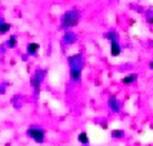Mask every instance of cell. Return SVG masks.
Wrapping results in <instances>:
<instances>
[{
	"label": "cell",
	"instance_id": "6da1fadb",
	"mask_svg": "<svg viewBox=\"0 0 153 146\" xmlns=\"http://www.w3.org/2000/svg\"><path fill=\"white\" fill-rule=\"evenodd\" d=\"M67 65H69V77L70 82L74 85H79L82 82V73L85 69V57L82 53H74L67 56Z\"/></svg>",
	"mask_w": 153,
	"mask_h": 146
},
{
	"label": "cell",
	"instance_id": "5bb4252c",
	"mask_svg": "<svg viewBox=\"0 0 153 146\" xmlns=\"http://www.w3.org/2000/svg\"><path fill=\"white\" fill-rule=\"evenodd\" d=\"M12 30V25L7 23V22H1L0 23V34H6Z\"/></svg>",
	"mask_w": 153,
	"mask_h": 146
},
{
	"label": "cell",
	"instance_id": "8992f818",
	"mask_svg": "<svg viewBox=\"0 0 153 146\" xmlns=\"http://www.w3.org/2000/svg\"><path fill=\"white\" fill-rule=\"evenodd\" d=\"M107 107L110 109V112L113 113H119L122 106H120L119 103V99L116 98V96H109V99H107Z\"/></svg>",
	"mask_w": 153,
	"mask_h": 146
},
{
	"label": "cell",
	"instance_id": "7a4b0ae2",
	"mask_svg": "<svg viewBox=\"0 0 153 146\" xmlns=\"http://www.w3.org/2000/svg\"><path fill=\"white\" fill-rule=\"evenodd\" d=\"M46 76H47V70L46 69H42V67H37L32 73V76H30V86H32V90H33L34 99H39L42 85H43V82L46 79Z\"/></svg>",
	"mask_w": 153,
	"mask_h": 146
},
{
	"label": "cell",
	"instance_id": "52a82bcc",
	"mask_svg": "<svg viewBox=\"0 0 153 146\" xmlns=\"http://www.w3.org/2000/svg\"><path fill=\"white\" fill-rule=\"evenodd\" d=\"M40 50V45L39 43H36V42H29L26 45V54L27 56H30V57H33V56H37Z\"/></svg>",
	"mask_w": 153,
	"mask_h": 146
},
{
	"label": "cell",
	"instance_id": "7c38bea8",
	"mask_svg": "<svg viewBox=\"0 0 153 146\" xmlns=\"http://www.w3.org/2000/svg\"><path fill=\"white\" fill-rule=\"evenodd\" d=\"M105 39H107L109 42H114V40H119V34L116 30H109L105 33Z\"/></svg>",
	"mask_w": 153,
	"mask_h": 146
},
{
	"label": "cell",
	"instance_id": "277c9868",
	"mask_svg": "<svg viewBox=\"0 0 153 146\" xmlns=\"http://www.w3.org/2000/svg\"><path fill=\"white\" fill-rule=\"evenodd\" d=\"M26 136L29 139H32L33 142L42 145V143H45V140H46V130L40 126V125H32V126L27 127Z\"/></svg>",
	"mask_w": 153,
	"mask_h": 146
},
{
	"label": "cell",
	"instance_id": "ac0fdd59",
	"mask_svg": "<svg viewBox=\"0 0 153 146\" xmlns=\"http://www.w3.org/2000/svg\"><path fill=\"white\" fill-rule=\"evenodd\" d=\"M22 59H23L25 62H26V60H27V54H23V56H22Z\"/></svg>",
	"mask_w": 153,
	"mask_h": 146
},
{
	"label": "cell",
	"instance_id": "ba28073f",
	"mask_svg": "<svg viewBox=\"0 0 153 146\" xmlns=\"http://www.w3.org/2000/svg\"><path fill=\"white\" fill-rule=\"evenodd\" d=\"M122 54V46H120L119 40L110 42V56L112 57H119Z\"/></svg>",
	"mask_w": 153,
	"mask_h": 146
},
{
	"label": "cell",
	"instance_id": "9c48e42d",
	"mask_svg": "<svg viewBox=\"0 0 153 146\" xmlns=\"http://www.w3.org/2000/svg\"><path fill=\"white\" fill-rule=\"evenodd\" d=\"M137 77H139V74H137V73H130V74H126V76L122 79V83H123V85H133L134 82L137 80Z\"/></svg>",
	"mask_w": 153,
	"mask_h": 146
},
{
	"label": "cell",
	"instance_id": "2e32d148",
	"mask_svg": "<svg viewBox=\"0 0 153 146\" xmlns=\"http://www.w3.org/2000/svg\"><path fill=\"white\" fill-rule=\"evenodd\" d=\"M6 52V46L3 45V46H0V53H4Z\"/></svg>",
	"mask_w": 153,
	"mask_h": 146
},
{
	"label": "cell",
	"instance_id": "3957f363",
	"mask_svg": "<svg viewBox=\"0 0 153 146\" xmlns=\"http://www.w3.org/2000/svg\"><path fill=\"white\" fill-rule=\"evenodd\" d=\"M79 22H80V12L76 7H73V9L65 12L63 16L60 17V27L65 29V30H69L72 27L77 26Z\"/></svg>",
	"mask_w": 153,
	"mask_h": 146
},
{
	"label": "cell",
	"instance_id": "ffe728a7",
	"mask_svg": "<svg viewBox=\"0 0 153 146\" xmlns=\"http://www.w3.org/2000/svg\"><path fill=\"white\" fill-rule=\"evenodd\" d=\"M82 146H89V145H82Z\"/></svg>",
	"mask_w": 153,
	"mask_h": 146
},
{
	"label": "cell",
	"instance_id": "30bf717a",
	"mask_svg": "<svg viewBox=\"0 0 153 146\" xmlns=\"http://www.w3.org/2000/svg\"><path fill=\"white\" fill-rule=\"evenodd\" d=\"M17 45H19V42H17V37L14 36V34H12L9 39L4 42V46H6V49H16L17 47Z\"/></svg>",
	"mask_w": 153,
	"mask_h": 146
},
{
	"label": "cell",
	"instance_id": "4fadbf2b",
	"mask_svg": "<svg viewBox=\"0 0 153 146\" xmlns=\"http://www.w3.org/2000/svg\"><path fill=\"white\" fill-rule=\"evenodd\" d=\"M110 136L113 139H122V138H125V130L123 129H113L110 132Z\"/></svg>",
	"mask_w": 153,
	"mask_h": 146
},
{
	"label": "cell",
	"instance_id": "5b68a950",
	"mask_svg": "<svg viewBox=\"0 0 153 146\" xmlns=\"http://www.w3.org/2000/svg\"><path fill=\"white\" fill-rule=\"evenodd\" d=\"M76 42H77V34L74 33V32H72L70 29L66 30V32L63 33V37H62V45H63L65 47L73 46Z\"/></svg>",
	"mask_w": 153,
	"mask_h": 146
},
{
	"label": "cell",
	"instance_id": "d6986e66",
	"mask_svg": "<svg viewBox=\"0 0 153 146\" xmlns=\"http://www.w3.org/2000/svg\"><path fill=\"white\" fill-rule=\"evenodd\" d=\"M149 67H150V69H152V70H153V60H152V62H150V63H149Z\"/></svg>",
	"mask_w": 153,
	"mask_h": 146
},
{
	"label": "cell",
	"instance_id": "8fae6325",
	"mask_svg": "<svg viewBox=\"0 0 153 146\" xmlns=\"http://www.w3.org/2000/svg\"><path fill=\"white\" fill-rule=\"evenodd\" d=\"M77 142H79L80 145H89V143H90V139H89L87 132H80L79 135H77Z\"/></svg>",
	"mask_w": 153,
	"mask_h": 146
},
{
	"label": "cell",
	"instance_id": "9a60e30c",
	"mask_svg": "<svg viewBox=\"0 0 153 146\" xmlns=\"http://www.w3.org/2000/svg\"><path fill=\"white\" fill-rule=\"evenodd\" d=\"M9 85H10L9 82H3V83H0V95H1V96H3V95H6Z\"/></svg>",
	"mask_w": 153,
	"mask_h": 146
},
{
	"label": "cell",
	"instance_id": "e0dca14e",
	"mask_svg": "<svg viewBox=\"0 0 153 146\" xmlns=\"http://www.w3.org/2000/svg\"><path fill=\"white\" fill-rule=\"evenodd\" d=\"M147 22H149L150 25H153V17H149V19H147Z\"/></svg>",
	"mask_w": 153,
	"mask_h": 146
}]
</instances>
